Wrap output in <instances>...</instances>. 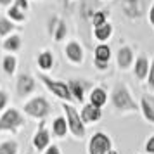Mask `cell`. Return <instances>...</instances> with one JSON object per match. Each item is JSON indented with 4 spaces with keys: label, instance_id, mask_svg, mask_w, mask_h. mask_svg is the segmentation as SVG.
Segmentation results:
<instances>
[{
    "label": "cell",
    "instance_id": "obj_4",
    "mask_svg": "<svg viewBox=\"0 0 154 154\" xmlns=\"http://www.w3.org/2000/svg\"><path fill=\"white\" fill-rule=\"evenodd\" d=\"M24 111L31 116H35V118H45L50 111V106L43 97H36L24 106Z\"/></svg>",
    "mask_w": 154,
    "mask_h": 154
},
{
    "label": "cell",
    "instance_id": "obj_2",
    "mask_svg": "<svg viewBox=\"0 0 154 154\" xmlns=\"http://www.w3.org/2000/svg\"><path fill=\"white\" fill-rule=\"evenodd\" d=\"M111 139L102 132L94 133V137L90 139V144H88V152L90 154H107L111 152Z\"/></svg>",
    "mask_w": 154,
    "mask_h": 154
},
{
    "label": "cell",
    "instance_id": "obj_24",
    "mask_svg": "<svg viewBox=\"0 0 154 154\" xmlns=\"http://www.w3.org/2000/svg\"><path fill=\"white\" fill-rule=\"evenodd\" d=\"M14 29V24L7 19H4V17H0V35H7Z\"/></svg>",
    "mask_w": 154,
    "mask_h": 154
},
{
    "label": "cell",
    "instance_id": "obj_5",
    "mask_svg": "<svg viewBox=\"0 0 154 154\" xmlns=\"http://www.w3.org/2000/svg\"><path fill=\"white\" fill-rule=\"evenodd\" d=\"M42 82L45 85H47V88H49L52 94H56L59 99H64V100H71V90L69 87L66 83H63V82H54V80H50V78L47 76H42Z\"/></svg>",
    "mask_w": 154,
    "mask_h": 154
},
{
    "label": "cell",
    "instance_id": "obj_36",
    "mask_svg": "<svg viewBox=\"0 0 154 154\" xmlns=\"http://www.w3.org/2000/svg\"><path fill=\"white\" fill-rule=\"evenodd\" d=\"M107 154H118V152H116V151H111V152H107Z\"/></svg>",
    "mask_w": 154,
    "mask_h": 154
},
{
    "label": "cell",
    "instance_id": "obj_25",
    "mask_svg": "<svg viewBox=\"0 0 154 154\" xmlns=\"http://www.w3.org/2000/svg\"><path fill=\"white\" fill-rule=\"evenodd\" d=\"M94 26L95 28H99V26H102V24H106V12H102V11H97L95 14H94Z\"/></svg>",
    "mask_w": 154,
    "mask_h": 154
},
{
    "label": "cell",
    "instance_id": "obj_19",
    "mask_svg": "<svg viewBox=\"0 0 154 154\" xmlns=\"http://www.w3.org/2000/svg\"><path fill=\"white\" fill-rule=\"evenodd\" d=\"M52 128H54V133H56L57 137H64L66 132H68V121L64 118H56Z\"/></svg>",
    "mask_w": 154,
    "mask_h": 154
},
{
    "label": "cell",
    "instance_id": "obj_26",
    "mask_svg": "<svg viewBox=\"0 0 154 154\" xmlns=\"http://www.w3.org/2000/svg\"><path fill=\"white\" fill-rule=\"evenodd\" d=\"M7 12H9V16H11L12 19H16V21H24V14L21 12V9H19V7H16V5H14V7L9 9Z\"/></svg>",
    "mask_w": 154,
    "mask_h": 154
},
{
    "label": "cell",
    "instance_id": "obj_7",
    "mask_svg": "<svg viewBox=\"0 0 154 154\" xmlns=\"http://www.w3.org/2000/svg\"><path fill=\"white\" fill-rule=\"evenodd\" d=\"M121 7L125 16H128L130 19L140 17L144 14V2L142 0H121Z\"/></svg>",
    "mask_w": 154,
    "mask_h": 154
},
{
    "label": "cell",
    "instance_id": "obj_14",
    "mask_svg": "<svg viewBox=\"0 0 154 154\" xmlns=\"http://www.w3.org/2000/svg\"><path fill=\"white\" fill-rule=\"evenodd\" d=\"M49 132L45 130V126L43 125H40V128H38V132H36V135H35V139H33V144H35V147L36 149H45V147L49 146Z\"/></svg>",
    "mask_w": 154,
    "mask_h": 154
},
{
    "label": "cell",
    "instance_id": "obj_21",
    "mask_svg": "<svg viewBox=\"0 0 154 154\" xmlns=\"http://www.w3.org/2000/svg\"><path fill=\"white\" fill-rule=\"evenodd\" d=\"M4 47H5L7 50H17L19 47H21V38H19L17 35L11 36V38H7V40H5Z\"/></svg>",
    "mask_w": 154,
    "mask_h": 154
},
{
    "label": "cell",
    "instance_id": "obj_27",
    "mask_svg": "<svg viewBox=\"0 0 154 154\" xmlns=\"http://www.w3.org/2000/svg\"><path fill=\"white\" fill-rule=\"evenodd\" d=\"M64 35H66V24L63 21L57 24V31H56V40H63Z\"/></svg>",
    "mask_w": 154,
    "mask_h": 154
},
{
    "label": "cell",
    "instance_id": "obj_10",
    "mask_svg": "<svg viewBox=\"0 0 154 154\" xmlns=\"http://www.w3.org/2000/svg\"><path fill=\"white\" fill-rule=\"evenodd\" d=\"M100 116H102V111H100L99 107H95V106H92V104H87L83 107V111H82V121H83V123L97 121V119H100Z\"/></svg>",
    "mask_w": 154,
    "mask_h": 154
},
{
    "label": "cell",
    "instance_id": "obj_29",
    "mask_svg": "<svg viewBox=\"0 0 154 154\" xmlns=\"http://www.w3.org/2000/svg\"><path fill=\"white\" fill-rule=\"evenodd\" d=\"M146 152L154 154V135L152 137H149V140L146 142Z\"/></svg>",
    "mask_w": 154,
    "mask_h": 154
},
{
    "label": "cell",
    "instance_id": "obj_20",
    "mask_svg": "<svg viewBox=\"0 0 154 154\" xmlns=\"http://www.w3.org/2000/svg\"><path fill=\"white\" fill-rule=\"evenodd\" d=\"M52 64H54V57H52L50 52H42V54L38 56V66H40L42 69H50Z\"/></svg>",
    "mask_w": 154,
    "mask_h": 154
},
{
    "label": "cell",
    "instance_id": "obj_13",
    "mask_svg": "<svg viewBox=\"0 0 154 154\" xmlns=\"http://www.w3.org/2000/svg\"><path fill=\"white\" fill-rule=\"evenodd\" d=\"M66 56L69 57V61H73V63H82V59H83V50H82V47H80L76 42H71V43H68V47H66Z\"/></svg>",
    "mask_w": 154,
    "mask_h": 154
},
{
    "label": "cell",
    "instance_id": "obj_31",
    "mask_svg": "<svg viewBox=\"0 0 154 154\" xmlns=\"http://www.w3.org/2000/svg\"><path fill=\"white\" fill-rule=\"evenodd\" d=\"M5 102H7V95H5L4 92H0V109L5 107Z\"/></svg>",
    "mask_w": 154,
    "mask_h": 154
},
{
    "label": "cell",
    "instance_id": "obj_16",
    "mask_svg": "<svg viewBox=\"0 0 154 154\" xmlns=\"http://www.w3.org/2000/svg\"><path fill=\"white\" fill-rule=\"evenodd\" d=\"M109 59H111V49L107 45H99L97 49H95V61L107 64Z\"/></svg>",
    "mask_w": 154,
    "mask_h": 154
},
{
    "label": "cell",
    "instance_id": "obj_12",
    "mask_svg": "<svg viewBox=\"0 0 154 154\" xmlns=\"http://www.w3.org/2000/svg\"><path fill=\"white\" fill-rule=\"evenodd\" d=\"M133 61V52L130 47H121L118 52V66L121 69H126Z\"/></svg>",
    "mask_w": 154,
    "mask_h": 154
},
{
    "label": "cell",
    "instance_id": "obj_18",
    "mask_svg": "<svg viewBox=\"0 0 154 154\" xmlns=\"http://www.w3.org/2000/svg\"><path fill=\"white\" fill-rule=\"evenodd\" d=\"M111 33H112V26L109 24V23H106V24H102V26L95 28V38L100 40V42L107 40V38L111 36Z\"/></svg>",
    "mask_w": 154,
    "mask_h": 154
},
{
    "label": "cell",
    "instance_id": "obj_23",
    "mask_svg": "<svg viewBox=\"0 0 154 154\" xmlns=\"http://www.w3.org/2000/svg\"><path fill=\"white\" fill-rule=\"evenodd\" d=\"M4 69H5V73H9V75H12L16 69V59L12 56H7L5 59H4Z\"/></svg>",
    "mask_w": 154,
    "mask_h": 154
},
{
    "label": "cell",
    "instance_id": "obj_1",
    "mask_svg": "<svg viewBox=\"0 0 154 154\" xmlns=\"http://www.w3.org/2000/svg\"><path fill=\"white\" fill-rule=\"evenodd\" d=\"M112 104L118 111H139V104L133 100L132 94L125 85H118L112 92Z\"/></svg>",
    "mask_w": 154,
    "mask_h": 154
},
{
    "label": "cell",
    "instance_id": "obj_6",
    "mask_svg": "<svg viewBox=\"0 0 154 154\" xmlns=\"http://www.w3.org/2000/svg\"><path fill=\"white\" fill-rule=\"evenodd\" d=\"M23 123H24V119L21 114L16 109H9L0 119V130H14L17 126H21Z\"/></svg>",
    "mask_w": 154,
    "mask_h": 154
},
{
    "label": "cell",
    "instance_id": "obj_15",
    "mask_svg": "<svg viewBox=\"0 0 154 154\" xmlns=\"http://www.w3.org/2000/svg\"><path fill=\"white\" fill-rule=\"evenodd\" d=\"M106 102H107V94H106L104 88H94L90 94V104L100 109Z\"/></svg>",
    "mask_w": 154,
    "mask_h": 154
},
{
    "label": "cell",
    "instance_id": "obj_33",
    "mask_svg": "<svg viewBox=\"0 0 154 154\" xmlns=\"http://www.w3.org/2000/svg\"><path fill=\"white\" fill-rule=\"evenodd\" d=\"M149 21L154 26V4H152V7H151V11H149Z\"/></svg>",
    "mask_w": 154,
    "mask_h": 154
},
{
    "label": "cell",
    "instance_id": "obj_35",
    "mask_svg": "<svg viewBox=\"0 0 154 154\" xmlns=\"http://www.w3.org/2000/svg\"><path fill=\"white\" fill-rule=\"evenodd\" d=\"M11 2H12V0H0V4H2V5H9Z\"/></svg>",
    "mask_w": 154,
    "mask_h": 154
},
{
    "label": "cell",
    "instance_id": "obj_17",
    "mask_svg": "<svg viewBox=\"0 0 154 154\" xmlns=\"http://www.w3.org/2000/svg\"><path fill=\"white\" fill-rule=\"evenodd\" d=\"M69 90H71V95L76 99V100H83V92H85V85L82 82H76V80H73L69 82Z\"/></svg>",
    "mask_w": 154,
    "mask_h": 154
},
{
    "label": "cell",
    "instance_id": "obj_34",
    "mask_svg": "<svg viewBox=\"0 0 154 154\" xmlns=\"http://www.w3.org/2000/svg\"><path fill=\"white\" fill-rule=\"evenodd\" d=\"M95 66H97L99 69H107V64L106 63H97V61H95Z\"/></svg>",
    "mask_w": 154,
    "mask_h": 154
},
{
    "label": "cell",
    "instance_id": "obj_28",
    "mask_svg": "<svg viewBox=\"0 0 154 154\" xmlns=\"http://www.w3.org/2000/svg\"><path fill=\"white\" fill-rule=\"evenodd\" d=\"M147 83L149 87H154V59H152V64L149 68V75H147Z\"/></svg>",
    "mask_w": 154,
    "mask_h": 154
},
{
    "label": "cell",
    "instance_id": "obj_3",
    "mask_svg": "<svg viewBox=\"0 0 154 154\" xmlns=\"http://www.w3.org/2000/svg\"><path fill=\"white\" fill-rule=\"evenodd\" d=\"M64 111H66V116H68V126L69 130L73 132L75 137H83L85 135V126L83 121H82V116L76 112V109L69 104H64Z\"/></svg>",
    "mask_w": 154,
    "mask_h": 154
},
{
    "label": "cell",
    "instance_id": "obj_11",
    "mask_svg": "<svg viewBox=\"0 0 154 154\" xmlns=\"http://www.w3.org/2000/svg\"><path fill=\"white\" fill-rule=\"evenodd\" d=\"M149 68H151V64L147 61L146 56H140L137 61H135V76L139 78V80H144V78L149 75Z\"/></svg>",
    "mask_w": 154,
    "mask_h": 154
},
{
    "label": "cell",
    "instance_id": "obj_9",
    "mask_svg": "<svg viewBox=\"0 0 154 154\" xmlns=\"http://www.w3.org/2000/svg\"><path fill=\"white\" fill-rule=\"evenodd\" d=\"M35 88V82H33V78L28 76V75H21L19 80H17V94L24 97V95H28L29 92H33Z\"/></svg>",
    "mask_w": 154,
    "mask_h": 154
},
{
    "label": "cell",
    "instance_id": "obj_32",
    "mask_svg": "<svg viewBox=\"0 0 154 154\" xmlns=\"http://www.w3.org/2000/svg\"><path fill=\"white\" fill-rule=\"evenodd\" d=\"M45 154H61V152H59V147H57V146H50Z\"/></svg>",
    "mask_w": 154,
    "mask_h": 154
},
{
    "label": "cell",
    "instance_id": "obj_30",
    "mask_svg": "<svg viewBox=\"0 0 154 154\" xmlns=\"http://www.w3.org/2000/svg\"><path fill=\"white\" fill-rule=\"evenodd\" d=\"M16 7H19L21 11H26L28 9V2L26 0H16Z\"/></svg>",
    "mask_w": 154,
    "mask_h": 154
},
{
    "label": "cell",
    "instance_id": "obj_22",
    "mask_svg": "<svg viewBox=\"0 0 154 154\" xmlns=\"http://www.w3.org/2000/svg\"><path fill=\"white\" fill-rule=\"evenodd\" d=\"M17 152V144L16 142H5L0 146V154H16Z\"/></svg>",
    "mask_w": 154,
    "mask_h": 154
},
{
    "label": "cell",
    "instance_id": "obj_8",
    "mask_svg": "<svg viewBox=\"0 0 154 154\" xmlns=\"http://www.w3.org/2000/svg\"><path fill=\"white\" fill-rule=\"evenodd\" d=\"M140 109L144 112V118L147 121L154 123V97L152 95H147V94L142 95V99H140Z\"/></svg>",
    "mask_w": 154,
    "mask_h": 154
}]
</instances>
